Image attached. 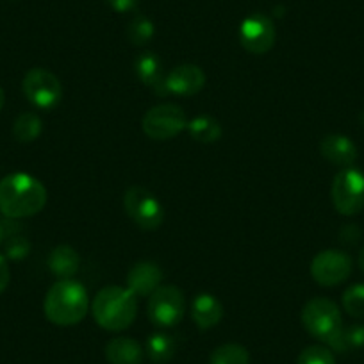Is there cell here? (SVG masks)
Segmentation results:
<instances>
[{
    "instance_id": "1",
    "label": "cell",
    "mask_w": 364,
    "mask_h": 364,
    "mask_svg": "<svg viewBox=\"0 0 364 364\" xmlns=\"http://www.w3.org/2000/svg\"><path fill=\"white\" fill-rule=\"evenodd\" d=\"M45 204L47 190L33 175L16 171L0 181V213L6 218H29L43 211Z\"/></svg>"
},
{
    "instance_id": "2",
    "label": "cell",
    "mask_w": 364,
    "mask_h": 364,
    "mask_svg": "<svg viewBox=\"0 0 364 364\" xmlns=\"http://www.w3.org/2000/svg\"><path fill=\"white\" fill-rule=\"evenodd\" d=\"M90 296L82 282L75 279L58 281L47 291L43 302L45 316L58 327H73L86 318Z\"/></svg>"
},
{
    "instance_id": "3",
    "label": "cell",
    "mask_w": 364,
    "mask_h": 364,
    "mask_svg": "<svg viewBox=\"0 0 364 364\" xmlns=\"http://www.w3.org/2000/svg\"><path fill=\"white\" fill-rule=\"evenodd\" d=\"M97 323L109 332H122L132 325L138 314V296L129 288L106 286L97 293L91 304Z\"/></svg>"
},
{
    "instance_id": "4",
    "label": "cell",
    "mask_w": 364,
    "mask_h": 364,
    "mask_svg": "<svg viewBox=\"0 0 364 364\" xmlns=\"http://www.w3.org/2000/svg\"><path fill=\"white\" fill-rule=\"evenodd\" d=\"M302 323L304 328L309 332L313 338L320 339L323 343H331L336 336L341 332L343 320L339 307L332 300L316 296L311 299L302 309Z\"/></svg>"
},
{
    "instance_id": "5",
    "label": "cell",
    "mask_w": 364,
    "mask_h": 364,
    "mask_svg": "<svg viewBox=\"0 0 364 364\" xmlns=\"http://www.w3.org/2000/svg\"><path fill=\"white\" fill-rule=\"evenodd\" d=\"M332 204L343 216H353L364 209V173L355 166L343 168L332 181Z\"/></svg>"
},
{
    "instance_id": "6",
    "label": "cell",
    "mask_w": 364,
    "mask_h": 364,
    "mask_svg": "<svg viewBox=\"0 0 364 364\" xmlns=\"http://www.w3.org/2000/svg\"><path fill=\"white\" fill-rule=\"evenodd\" d=\"M141 127L154 141H168L188 127L186 113L177 104H157L146 111Z\"/></svg>"
},
{
    "instance_id": "7",
    "label": "cell",
    "mask_w": 364,
    "mask_h": 364,
    "mask_svg": "<svg viewBox=\"0 0 364 364\" xmlns=\"http://www.w3.org/2000/svg\"><path fill=\"white\" fill-rule=\"evenodd\" d=\"M22 90L26 99L41 111L54 109L63 99L61 80L45 68H31L22 80Z\"/></svg>"
},
{
    "instance_id": "8",
    "label": "cell",
    "mask_w": 364,
    "mask_h": 364,
    "mask_svg": "<svg viewBox=\"0 0 364 364\" xmlns=\"http://www.w3.org/2000/svg\"><path fill=\"white\" fill-rule=\"evenodd\" d=\"M184 311H186V302L177 286L161 284L149 296L146 313H149L150 321L157 327L170 328L178 325L184 318Z\"/></svg>"
},
{
    "instance_id": "9",
    "label": "cell",
    "mask_w": 364,
    "mask_h": 364,
    "mask_svg": "<svg viewBox=\"0 0 364 364\" xmlns=\"http://www.w3.org/2000/svg\"><path fill=\"white\" fill-rule=\"evenodd\" d=\"M124 209L129 218L143 230H156L164 220V209L146 188L131 186L124 193Z\"/></svg>"
},
{
    "instance_id": "10",
    "label": "cell",
    "mask_w": 364,
    "mask_h": 364,
    "mask_svg": "<svg viewBox=\"0 0 364 364\" xmlns=\"http://www.w3.org/2000/svg\"><path fill=\"white\" fill-rule=\"evenodd\" d=\"M352 273V257L343 250H323L311 261V277L325 288L345 282Z\"/></svg>"
},
{
    "instance_id": "11",
    "label": "cell",
    "mask_w": 364,
    "mask_h": 364,
    "mask_svg": "<svg viewBox=\"0 0 364 364\" xmlns=\"http://www.w3.org/2000/svg\"><path fill=\"white\" fill-rule=\"evenodd\" d=\"M277 38V31L273 26L272 18L262 13L248 15L240 26V43L250 54L262 55L272 50Z\"/></svg>"
},
{
    "instance_id": "12",
    "label": "cell",
    "mask_w": 364,
    "mask_h": 364,
    "mask_svg": "<svg viewBox=\"0 0 364 364\" xmlns=\"http://www.w3.org/2000/svg\"><path fill=\"white\" fill-rule=\"evenodd\" d=\"M205 86V73L197 65H178L164 77V91L175 97H193Z\"/></svg>"
},
{
    "instance_id": "13",
    "label": "cell",
    "mask_w": 364,
    "mask_h": 364,
    "mask_svg": "<svg viewBox=\"0 0 364 364\" xmlns=\"http://www.w3.org/2000/svg\"><path fill=\"white\" fill-rule=\"evenodd\" d=\"M163 282V269L150 261H139L129 269L127 288L136 296H150Z\"/></svg>"
},
{
    "instance_id": "14",
    "label": "cell",
    "mask_w": 364,
    "mask_h": 364,
    "mask_svg": "<svg viewBox=\"0 0 364 364\" xmlns=\"http://www.w3.org/2000/svg\"><path fill=\"white\" fill-rule=\"evenodd\" d=\"M320 152L328 163L336 166L348 168L353 166L357 159V146L348 136L343 134H328L321 139Z\"/></svg>"
},
{
    "instance_id": "15",
    "label": "cell",
    "mask_w": 364,
    "mask_h": 364,
    "mask_svg": "<svg viewBox=\"0 0 364 364\" xmlns=\"http://www.w3.org/2000/svg\"><path fill=\"white\" fill-rule=\"evenodd\" d=\"M191 318L198 328H213L222 321L223 306L211 293H200L191 304Z\"/></svg>"
},
{
    "instance_id": "16",
    "label": "cell",
    "mask_w": 364,
    "mask_h": 364,
    "mask_svg": "<svg viewBox=\"0 0 364 364\" xmlns=\"http://www.w3.org/2000/svg\"><path fill=\"white\" fill-rule=\"evenodd\" d=\"M48 269L52 275L65 281V279H73L80 268V255L77 254L75 248L68 247V245H59L48 255Z\"/></svg>"
},
{
    "instance_id": "17",
    "label": "cell",
    "mask_w": 364,
    "mask_h": 364,
    "mask_svg": "<svg viewBox=\"0 0 364 364\" xmlns=\"http://www.w3.org/2000/svg\"><path fill=\"white\" fill-rule=\"evenodd\" d=\"M134 72L136 77L145 86L164 91L163 63H161L157 54H154V52H143V54H139L134 61Z\"/></svg>"
},
{
    "instance_id": "18",
    "label": "cell",
    "mask_w": 364,
    "mask_h": 364,
    "mask_svg": "<svg viewBox=\"0 0 364 364\" xmlns=\"http://www.w3.org/2000/svg\"><path fill=\"white\" fill-rule=\"evenodd\" d=\"M106 359L111 364H141L143 348L132 338H114L106 345Z\"/></svg>"
},
{
    "instance_id": "19",
    "label": "cell",
    "mask_w": 364,
    "mask_h": 364,
    "mask_svg": "<svg viewBox=\"0 0 364 364\" xmlns=\"http://www.w3.org/2000/svg\"><path fill=\"white\" fill-rule=\"evenodd\" d=\"M188 131L190 136L198 143H216L222 138V125L215 117L202 114L188 122Z\"/></svg>"
},
{
    "instance_id": "20",
    "label": "cell",
    "mask_w": 364,
    "mask_h": 364,
    "mask_svg": "<svg viewBox=\"0 0 364 364\" xmlns=\"http://www.w3.org/2000/svg\"><path fill=\"white\" fill-rule=\"evenodd\" d=\"M175 350H177L175 338L170 334H164V332L152 334L146 341V353H149L150 360L157 364L168 363V360L173 359Z\"/></svg>"
},
{
    "instance_id": "21",
    "label": "cell",
    "mask_w": 364,
    "mask_h": 364,
    "mask_svg": "<svg viewBox=\"0 0 364 364\" xmlns=\"http://www.w3.org/2000/svg\"><path fill=\"white\" fill-rule=\"evenodd\" d=\"M41 129H43V122H41L40 114L27 111V113H22L15 120L13 136L20 143H33L41 134Z\"/></svg>"
},
{
    "instance_id": "22",
    "label": "cell",
    "mask_w": 364,
    "mask_h": 364,
    "mask_svg": "<svg viewBox=\"0 0 364 364\" xmlns=\"http://www.w3.org/2000/svg\"><path fill=\"white\" fill-rule=\"evenodd\" d=\"M156 34V27L150 18H146L145 15H138L127 23V29H125V36L131 41L134 47H145L150 43V40Z\"/></svg>"
},
{
    "instance_id": "23",
    "label": "cell",
    "mask_w": 364,
    "mask_h": 364,
    "mask_svg": "<svg viewBox=\"0 0 364 364\" xmlns=\"http://www.w3.org/2000/svg\"><path fill=\"white\" fill-rule=\"evenodd\" d=\"M209 364H250V353L237 343H227L213 350Z\"/></svg>"
},
{
    "instance_id": "24",
    "label": "cell",
    "mask_w": 364,
    "mask_h": 364,
    "mask_svg": "<svg viewBox=\"0 0 364 364\" xmlns=\"http://www.w3.org/2000/svg\"><path fill=\"white\" fill-rule=\"evenodd\" d=\"M364 346V325H352L343 327L341 332L328 343V348L334 352H346L352 348H363Z\"/></svg>"
},
{
    "instance_id": "25",
    "label": "cell",
    "mask_w": 364,
    "mask_h": 364,
    "mask_svg": "<svg viewBox=\"0 0 364 364\" xmlns=\"http://www.w3.org/2000/svg\"><path fill=\"white\" fill-rule=\"evenodd\" d=\"M343 307L353 318H364V284H353L343 293Z\"/></svg>"
},
{
    "instance_id": "26",
    "label": "cell",
    "mask_w": 364,
    "mask_h": 364,
    "mask_svg": "<svg viewBox=\"0 0 364 364\" xmlns=\"http://www.w3.org/2000/svg\"><path fill=\"white\" fill-rule=\"evenodd\" d=\"M296 364H336V357L328 346L311 345L300 352Z\"/></svg>"
},
{
    "instance_id": "27",
    "label": "cell",
    "mask_w": 364,
    "mask_h": 364,
    "mask_svg": "<svg viewBox=\"0 0 364 364\" xmlns=\"http://www.w3.org/2000/svg\"><path fill=\"white\" fill-rule=\"evenodd\" d=\"M4 252L6 259H11V261H22L29 255L31 252V243L20 234H15V236H9L8 240L4 241Z\"/></svg>"
},
{
    "instance_id": "28",
    "label": "cell",
    "mask_w": 364,
    "mask_h": 364,
    "mask_svg": "<svg viewBox=\"0 0 364 364\" xmlns=\"http://www.w3.org/2000/svg\"><path fill=\"white\" fill-rule=\"evenodd\" d=\"M9 281H11V272H9V264L6 255H0V295L6 291Z\"/></svg>"
},
{
    "instance_id": "29",
    "label": "cell",
    "mask_w": 364,
    "mask_h": 364,
    "mask_svg": "<svg viewBox=\"0 0 364 364\" xmlns=\"http://www.w3.org/2000/svg\"><path fill=\"white\" fill-rule=\"evenodd\" d=\"M107 4L114 9L117 13H127L138 6L139 0H106Z\"/></svg>"
},
{
    "instance_id": "30",
    "label": "cell",
    "mask_w": 364,
    "mask_h": 364,
    "mask_svg": "<svg viewBox=\"0 0 364 364\" xmlns=\"http://www.w3.org/2000/svg\"><path fill=\"white\" fill-rule=\"evenodd\" d=\"M6 240H8V232H6V225H4V222H2V220H0V245L4 243Z\"/></svg>"
},
{
    "instance_id": "31",
    "label": "cell",
    "mask_w": 364,
    "mask_h": 364,
    "mask_svg": "<svg viewBox=\"0 0 364 364\" xmlns=\"http://www.w3.org/2000/svg\"><path fill=\"white\" fill-rule=\"evenodd\" d=\"M4 102H6L4 90H2V87H0V111H2V107H4Z\"/></svg>"
},
{
    "instance_id": "32",
    "label": "cell",
    "mask_w": 364,
    "mask_h": 364,
    "mask_svg": "<svg viewBox=\"0 0 364 364\" xmlns=\"http://www.w3.org/2000/svg\"><path fill=\"white\" fill-rule=\"evenodd\" d=\"M359 266H360V269H363V273H364V248L360 250V254H359Z\"/></svg>"
}]
</instances>
